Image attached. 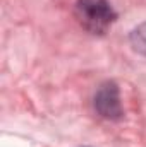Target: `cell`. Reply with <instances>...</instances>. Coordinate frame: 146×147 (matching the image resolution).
I'll return each instance as SVG.
<instances>
[{
    "label": "cell",
    "instance_id": "7a4b0ae2",
    "mask_svg": "<svg viewBox=\"0 0 146 147\" xmlns=\"http://www.w3.org/2000/svg\"><path fill=\"white\" fill-rule=\"evenodd\" d=\"M95 108L103 118L108 120H117L122 116L119 89L113 82H107L100 87V91L95 96Z\"/></svg>",
    "mask_w": 146,
    "mask_h": 147
},
{
    "label": "cell",
    "instance_id": "6da1fadb",
    "mask_svg": "<svg viewBox=\"0 0 146 147\" xmlns=\"http://www.w3.org/2000/svg\"><path fill=\"white\" fill-rule=\"evenodd\" d=\"M77 22L93 34H103L115 21V12L107 0H77L74 9Z\"/></svg>",
    "mask_w": 146,
    "mask_h": 147
},
{
    "label": "cell",
    "instance_id": "3957f363",
    "mask_svg": "<svg viewBox=\"0 0 146 147\" xmlns=\"http://www.w3.org/2000/svg\"><path fill=\"white\" fill-rule=\"evenodd\" d=\"M132 41H134V45H136V48H138L139 51L146 53V24L141 26V28H138V29L134 31Z\"/></svg>",
    "mask_w": 146,
    "mask_h": 147
}]
</instances>
